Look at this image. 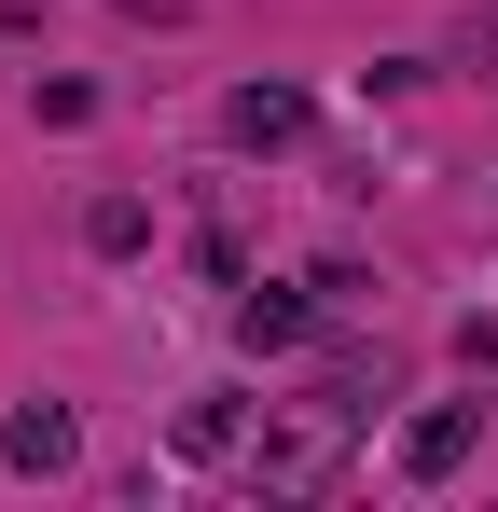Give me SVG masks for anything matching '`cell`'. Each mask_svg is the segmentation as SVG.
<instances>
[{
	"label": "cell",
	"mask_w": 498,
	"mask_h": 512,
	"mask_svg": "<svg viewBox=\"0 0 498 512\" xmlns=\"http://www.w3.org/2000/svg\"><path fill=\"white\" fill-rule=\"evenodd\" d=\"M83 236H97V250H139V236H153V208H139V194H97V222H83Z\"/></svg>",
	"instance_id": "cell-5"
},
{
	"label": "cell",
	"mask_w": 498,
	"mask_h": 512,
	"mask_svg": "<svg viewBox=\"0 0 498 512\" xmlns=\"http://www.w3.org/2000/svg\"><path fill=\"white\" fill-rule=\"evenodd\" d=\"M402 457H415V471H457V457H471V402H457V416H415Z\"/></svg>",
	"instance_id": "cell-4"
},
{
	"label": "cell",
	"mask_w": 498,
	"mask_h": 512,
	"mask_svg": "<svg viewBox=\"0 0 498 512\" xmlns=\"http://www.w3.org/2000/svg\"><path fill=\"white\" fill-rule=\"evenodd\" d=\"M332 457H346V388H319V402H291V416L263 429V485H332Z\"/></svg>",
	"instance_id": "cell-1"
},
{
	"label": "cell",
	"mask_w": 498,
	"mask_h": 512,
	"mask_svg": "<svg viewBox=\"0 0 498 512\" xmlns=\"http://www.w3.org/2000/svg\"><path fill=\"white\" fill-rule=\"evenodd\" d=\"M70 443L83 429L56 416V402H28V416H14V471H70Z\"/></svg>",
	"instance_id": "cell-3"
},
{
	"label": "cell",
	"mask_w": 498,
	"mask_h": 512,
	"mask_svg": "<svg viewBox=\"0 0 498 512\" xmlns=\"http://www.w3.org/2000/svg\"><path fill=\"white\" fill-rule=\"evenodd\" d=\"M457 56H485V70H498V0H471V28H457Z\"/></svg>",
	"instance_id": "cell-6"
},
{
	"label": "cell",
	"mask_w": 498,
	"mask_h": 512,
	"mask_svg": "<svg viewBox=\"0 0 498 512\" xmlns=\"http://www.w3.org/2000/svg\"><path fill=\"white\" fill-rule=\"evenodd\" d=\"M236 139H249V153L305 139V97H291V84H249V97H236Z\"/></svg>",
	"instance_id": "cell-2"
}]
</instances>
